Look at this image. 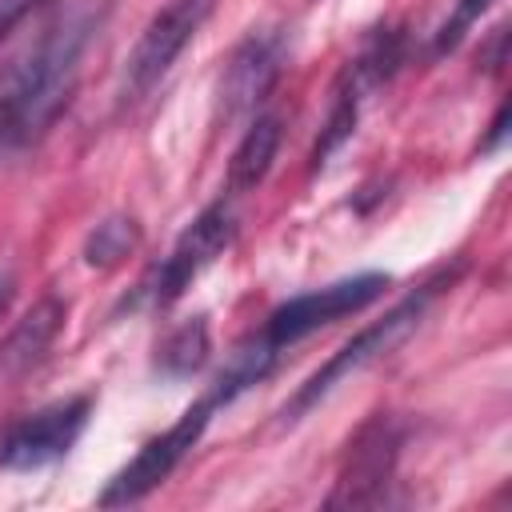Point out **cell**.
I'll list each match as a JSON object with an SVG mask.
<instances>
[{
  "label": "cell",
  "instance_id": "cell-1",
  "mask_svg": "<svg viewBox=\"0 0 512 512\" xmlns=\"http://www.w3.org/2000/svg\"><path fill=\"white\" fill-rule=\"evenodd\" d=\"M104 16L108 8L100 0H80L0 68V148H24L56 124L76 92L80 60L100 36Z\"/></svg>",
  "mask_w": 512,
  "mask_h": 512
},
{
  "label": "cell",
  "instance_id": "cell-2",
  "mask_svg": "<svg viewBox=\"0 0 512 512\" xmlns=\"http://www.w3.org/2000/svg\"><path fill=\"white\" fill-rule=\"evenodd\" d=\"M456 272L460 268H440L432 280H424L416 292H408L396 308H388L380 320H372L368 328H360L340 352H332L300 388H296V396L280 408V420L284 424H292V420H300L312 404H320L340 380H348L352 372H360V368H368V364H376V360H384L388 352H396L416 328H420V320L428 316V308H432V300L456 280Z\"/></svg>",
  "mask_w": 512,
  "mask_h": 512
},
{
  "label": "cell",
  "instance_id": "cell-3",
  "mask_svg": "<svg viewBox=\"0 0 512 512\" xmlns=\"http://www.w3.org/2000/svg\"><path fill=\"white\" fill-rule=\"evenodd\" d=\"M236 240V212L224 204V200H216V204H208L184 232H180V240L172 244V252L160 260V264H152L148 272H144V280L132 288V296H124V308H168V304H176L180 296H184V288L228 248Z\"/></svg>",
  "mask_w": 512,
  "mask_h": 512
},
{
  "label": "cell",
  "instance_id": "cell-4",
  "mask_svg": "<svg viewBox=\"0 0 512 512\" xmlns=\"http://www.w3.org/2000/svg\"><path fill=\"white\" fill-rule=\"evenodd\" d=\"M216 0H168L136 36L132 52L124 56L120 68V84H116V104L132 108L140 104L176 64V56L188 48V40L204 28V20L212 16Z\"/></svg>",
  "mask_w": 512,
  "mask_h": 512
},
{
  "label": "cell",
  "instance_id": "cell-5",
  "mask_svg": "<svg viewBox=\"0 0 512 512\" xmlns=\"http://www.w3.org/2000/svg\"><path fill=\"white\" fill-rule=\"evenodd\" d=\"M396 460H400V428L388 412L368 416L340 460L336 472V488L324 500L328 508H376L388 496V484L396 476Z\"/></svg>",
  "mask_w": 512,
  "mask_h": 512
},
{
  "label": "cell",
  "instance_id": "cell-6",
  "mask_svg": "<svg viewBox=\"0 0 512 512\" xmlns=\"http://www.w3.org/2000/svg\"><path fill=\"white\" fill-rule=\"evenodd\" d=\"M388 284H392L388 272H356V276H344V280H336V284L300 292V296L276 304L260 332H264L276 348H288V344L312 336V332L324 328V324H336V320H344V316H352V312H364L372 300L384 296Z\"/></svg>",
  "mask_w": 512,
  "mask_h": 512
},
{
  "label": "cell",
  "instance_id": "cell-7",
  "mask_svg": "<svg viewBox=\"0 0 512 512\" xmlns=\"http://www.w3.org/2000/svg\"><path fill=\"white\" fill-rule=\"evenodd\" d=\"M212 412H216V404H212L208 396L196 400L168 432L152 436V440L104 484V492L96 496V504H100V508H120V504H136V500H144L152 488H160V484L176 472V464L196 448V440L204 436Z\"/></svg>",
  "mask_w": 512,
  "mask_h": 512
},
{
  "label": "cell",
  "instance_id": "cell-8",
  "mask_svg": "<svg viewBox=\"0 0 512 512\" xmlns=\"http://www.w3.org/2000/svg\"><path fill=\"white\" fill-rule=\"evenodd\" d=\"M88 412H92L88 396H68V400H56V404L16 420L0 440V468L36 472V468L56 464L80 440V432L88 424Z\"/></svg>",
  "mask_w": 512,
  "mask_h": 512
},
{
  "label": "cell",
  "instance_id": "cell-9",
  "mask_svg": "<svg viewBox=\"0 0 512 512\" xmlns=\"http://www.w3.org/2000/svg\"><path fill=\"white\" fill-rule=\"evenodd\" d=\"M284 56H288V40L284 32L276 28H260V32H248L224 72H220V88H216V116L220 120H236L244 112H252L256 104L268 100V92L276 88L280 72H284Z\"/></svg>",
  "mask_w": 512,
  "mask_h": 512
},
{
  "label": "cell",
  "instance_id": "cell-10",
  "mask_svg": "<svg viewBox=\"0 0 512 512\" xmlns=\"http://www.w3.org/2000/svg\"><path fill=\"white\" fill-rule=\"evenodd\" d=\"M64 316H68V304L60 296H44L16 320V328L0 340V384L28 376L44 360V352L64 328Z\"/></svg>",
  "mask_w": 512,
  "mask_h": 512
},
{
  "label": "cell",
  "instance_id": "cell-11",
  "mask_svg": "<svg viewBox=\"0 0 512 512\" xmlns=\"http://www.w3.org/2000/svg\"><path fill=\"white\" fill-rule=\"evenodd\" d=\"M280 352H284V348H276L264 332H252L248 340H240V344L228 352L224 368L212 376L208 400H212L216 408H220V404H232L236 396H244L248 388H256L260 380H268V376H272V368H276Z\"/></svg>",
  "mask_w": 512,
  "mask_h": 512
},
{
  "label": "cell",
  "instance_id": "cell-12",
  "mask_svg": "<svg viewBox=\"0 0 512 512\" xmlns=\"http://www.w3.org/2000/svg\"><path fill=\"white\" fill-rule=\"evenodd\" d=\"M408 60V32L404 28H372V36L364 40V48L356 52V60H348L344 76L360 96L364 92H376L380 84H388Z\"/></svg>",
  "mask_w": 512,
  "mask_h": 512
},
{
  "label": "cell",
  "instance_id": "cell-13",
  "mask_svg": "<svg viewBox=\"0 0 512 512\" xmlns=\"http://www.w3.org/2000/svg\"><path fill=\"white\" fill-rule=\"evenodd\" d=\"M276 152H280V116H256L244 128V136H240V144H236V152L228 160V180H224L228 192L232 196L252 192L268 176Z\"/></svg>",
  "mask_w": 512,
  "mask_h": 512
},
{
  "label": "cell",
  "instance_id": "cell-14",
  "mask_svg": "<svg viewBox=\"0 0 512 512\" xmlns=\"http://www.w3.org/2000/svg\"><path fill=\"white\" fill-rule=\"evenodd\" d=\"M212 356V336H208V320L204 316H192L184 324H176L160 344H156V360L152 368L164 376V380H188L196 376Z\"/></svg>",
  "mask_w": 512,
  "mask_h": 512
},
{
  "label": "cell",
  "instance_id": "cell-15",
  "mask_svg": "<svg viewBox=\"0 0 512 512\" xmlns=\"http://www.w3.org/2000/svg\"><path fill=\"white\" fill-rule=\"evenodd\" d=\"M360 92L348 84V80H340L336 84V92H332V108H328V120H324V128H320V136H316V144H312V168H324L328 164V156L332 152H340L348 140H352V132H356V120H360Z\"/></svg>",
  "mask_w": 512,
  "mask_h": 512
},
{
  "label": "cell",
  "instance_id": "cell-16",
  "mask_svg": "<svg viewBox=\"0 0 512 512\" xmlns=\"http://www.w3.org/2000/svg\"><path fill=\"white\" fill-rule=\"evenodd\" d=\"M136 248H140V224H136V216L116 212V216L100 220V224L88 232V240H84V260H88L92 268H112V264H120L124 256H132Z\"/></svg>",
  "mask_w": 512,
  "mask_h": 512
},
{
  "label": "cell",
  "instance_id": "cell-17",
  "mask_svg": "<svg viewBox=\"0 0 512 512\" xmlns=\"http://www.w3.org/2000/svg\"><path fill=\"white\" fill-rule=\"evenodd\" d=\"M488 8H492V0H456V8L448 12V20H444V24L436 28V36H432V56L456 52L460 40L468 36V28H472Z\"/></svg>",
  "mask_w": 512,
  "mask_h": 512
},
{
  "label": "cell",
  "instance_id": "cell-18",
  "mask_svg": "<svg viewBox=\"0 0 512 512\" xmlns=\"http://www.w3.org/2000/svg\"><path fill=\"white\" fill-rule=\"evenodd\" d=\"M44 4H52V0H0V40H4L20 20H28L36 8H44Z\"/></svg>",
  "mask_w": 512,
  "mask_h": 512
},
{
  "label": "cell",
  "instance_id": "cell-19",
  "mask_svg": "<svg viewBox=\"0 0 512 512\" xmlns=\"http://www.w3.org/2000/svg\"><path fill=\"white\" fill-rule=\"evenodd\" d=\"M504 44H508V32H504V28H492L488 44H484V48H480V56H476L484 72H492V76H496V72L504 68Z\"/></svg>",
  "mask_w": 512,
  "mask_h": 512
},
{
  "label": "cell",
  "instance_id": "cell-20",
  "mask_svg": "<svg viewBox=\"0 0 512 512\" xmlns=\"http://www.w3.org/2000/svg\"><path fill=\"white\" fill-rule=\"evenodd\" d=\"M504 136H508V104L496 108V116H492V124H488V136L480 140V152H484V156L496 152V148L504 144Z\"/></svg>",
  "mask_w": 512,
  "mask_h": 512
},
{
  "label": "cell",
  "instance_id": "cell-21",
  "mask_svg": "<svg viewBox=\"0 0 512 512\" xmlns=\"http://www.w3.org/2000/svg\"><path fill=\"white\" fill-rule=\"evenodd\" d=\"M12 296H16V276H12L8 268H0V316L8 312V304H12Z\"/></svg>",
  "mask_w": 512,
  "mask_h": 512
}]
</instances>
